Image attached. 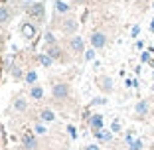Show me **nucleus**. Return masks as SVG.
Instances as JSON below:
<instances>
[{"mask_svg": "<svg viewBox=\"0 0 154 150\" xmlns=\"http://www.w3.org/2000/svg\"><path fill=\"white\" fill-rule=\"evenodd\" d=\"M14 77H16V79H18V77H22V71H20L18 67H14Z\"/></svg>", "mask_w": 154, "mask_h": 150, "instance_id": "obj_27", "label": "nucleus"}, {"mask_svg": "<svg viewBox=\"0 0 154 150\" xmlns=\"http://www.w3.org/2000/svg\"><path fill=\"white\" fill-rule=\"evenodd\" d=\"M45 44H48V46H54V44H57V41H55V36L51 32H45Z\"/></svg>", "mask_w": 154, "mask_h": 150, "instance_id": "obj_20", "label": "nucleus"}, {"mask_svg": "<svg viewBox=\"0 0 154 150\" xmlns=\"http://www.w3.org/2000/svg\"><path fill=\"white\" fill-rule=\"evenodd\" d=\"M61 32L65 34V36H73V34L77 32V20H73V18H67V20H63V22H61Z\"/></svg>", "mask_w": 154, "mask_h": 150, "instance_id": "obj_6", "label": "nucleus"}, {"mask_svg": "<svg viewBox=\"0 0 154 150\" xmlns=\"http://www.w3.org/2000/svg\"><path fill=\"white\" fill-rule=\"evenodd\" d=\"M0 75H2V65H0Z\"/></svg>", "mask_w": 154, "mask_h": 150, "instance_id": "obj_35", "label": "nucleus"}, {"mask_svg": "<svg viewBox=\"0 0 154 150\" xmlns=\"http://www.w3.org/2000/svg\"><path fill=\"white\" fill-rule=\"evenodd\" d=\"M131 150H142V140H132L131 142Z\"/></svg>", "mask_w": 154, "mask_h": 150, "instance_id": "obj_22", "label": "nucleus"}, {"mask_svg": "<svg viewBox=\"0 0 154 150\" xmlns=\"http://www.w3.org/2000/svg\"><path fill=\"white\" fill-rule=\"evenodd\" d=\"M0 2H6V0H0Z\"/></svg>", "mask_w": 154, "mask_h": 150, "instance_id": "obj_36", "label": "nucleus"}, {"mask_svg": "<svg viewBox=\"0 0 154 150\" xmlns=\"http://www.w3.org/2000/svg\"><path fill=\"white\" fill-rule=\"evenodd\" d=\"M71 2H75V4H83L85 0H71Z\"/></svg>", "mask_w": 154, "mask_h": 150, "instance_id": "obj_33", "label": "nucleus"}, {"mask_svg": "<svg viewBox=\"0 0 154 150\" xmlns=\"http://www.w3.org/2000/svg\"><path fill=\"white\" fill-rule=\"evenodd\" d=\"M38 117H40L42 123H51V121H55V113L51 109H42Z\"/></svg>", "mask_w": 154, "mask_h": 150, "instance_id": "obj_12", "label": "nucleus"}, {"mask_svg": "<svg viewBox=\"0 0 154 150\" xmlns=\"http://www.w3.org/2000/svg\"><path fill=\"white\" fill-rule=\"evenodd\" d=\"M28 109V103L24 97H16L14 99V111H18V113H24V111Z\"/></svg>", "mask_w": 154, "mask_h": 150, "instance_id": "obj_13", "label": "nucleus"}, {"mask_svg": "<svg viewBox=\"0 0 154 150\" xmlns=\"http://www.w3.org/2000/svg\"><path fill=\"white\" fill-rule=\"evenodd\" d=\"M107 103V99H103V97H99V99H93L91 101V105H105Z\"/></svg>", "mask_w": 154, "mask_h": 150, "instance_id": "obj_25", "label": "nucleus"}, {"mask_svg": "<svg viewBox=\"0 0 154 150\" xmlns=\"http://www.w3.org/2000/svg\"><path fill=\"white\" fill-rule=\"evenodd\" d=\"M38 61H40L42 65H45V67H50V65L54 63V59H51L48 54H40V55H38Z\"/></svg>", "mask_w": 154, "mask_h": 150, "instance_id": "obj_18", "label": "nucleus"}, {"mask_svg": "<svg viewBox=\"0 0 154 150\" xmlns=\"http://www.w3.org/2000/svg\"><path fill=\"white\" fill-rule=\"evenodd\" d=\"M30 95H32V99L40 101L42 97H44V89H42L40 85H32V87H30Z\"/></svg>", "mask_w": 154, "mask_h": 150, "instance_id": "obj_17", "label": "nucleus"}, {"mask_svg": "<svg viewBox=\"0 0 154 150\" xmlns=\"http://www.w3.org/2000/svg\"><path fill=\"white\" fill-rule=\"evenodd\" d=\"M150 32L154 34V20H152V22H150Z\"/></svg>", "mask_w": 154, "mask_h": 150, "instance_id": "obj_32", "label": "nucleus"}, {"mask_svg": "<svg viewBox=\"0 0 154 150\" xmlns=\"http://www.w3.org/2000/svg\"><path fill=\"white\" fill-rule=\"evenodd\" d=\"M36 132H40V134H42V132H45L44 124H36Z\"/></svg>", "mask_w": 154, "mask_h": 150, "instance_id": "obj_28", "label": "nucleus"}, {"mask_svg": "<svg viewBox=\"0 0 154 150\" xmlns=\"http://www.w3.org/2000/svg\"><path fill=\"white\" fill-rule=\"evenodd\" d=\"M140 61H142V63H148V61H150V51H144V54L140 55Z\"/></svg>", "mask_w": 154, "mask_h": 150, "instance_id": "obj_23", "label": "nucleus"}, {"mask_svg": "<svg viewBox=\"0 0 154 150\" xmlns=\"http://www.w3.org/2000/svg\"><path fill=\"white\" fill-rule=\"evenodd\" d=\"M10 20H12V10L6 4H2L0 6V24H8Z\"/></svg>", "mask_w": 154, "mask_h": 150, "instance_id": "obj_11", "label": "nucleus"}, {"mask_svg": "<svg viewBox=\"0 0 154 150\" xmlns=\"http://www.w3.org/2000/svg\"><path fill=\"white\" fill-rule=\"evenodd\" d=\"M28 4H34V2H38V0H26Z\"/></svg>", "mask_w": 154, "mask_h": 150, "instance_id": "obj_34", "label": "nucleus"}, {"mask_svg": "<svg viewBox=\"0 0 154 150\" xmlns=\"http://www.w3.org/2000/svg\"><path fill=\"white\" fill-rule=\"evenodd\" d=\"M85 150H99V146L97 144H89V146H85Z\"/></svg>", "mask_w": 154, "mask_h": 150, "instance_id": "obj_29", "label": "nucleus"}, {"mask_svg": "<svg viewBox=\"0 0 154 150\" xmlns=\"http://www.w3.org/2000/svg\"><path fill=\"white\" fill-rule=\"evenodd\" d=\"M97 87H99V91L107 93V95L115 91V83L109 75H99V77H97Z\"/></svg>", "mask_w": 154, "mask_h": 150, "instance_id": "obj_3", "label": "nucleus"}, {"mask_svg": "<svg viewBox=\"0 0 154 150\" xmlns=\"http://www.w3.org/2000/svg\"><path fill=\"white\" fill-rule=\"evenodd\" d=\"M20 32H22V36L26 38V40H32L38 32V26L34 22H24L22 26H20Z\"/></svg>", "mask_w": 154, "mask_h": 150, "instance_id": "obj_7", "label": "nucleus"}, {"mask_svg": "<svg viewBox=\"0 0 154 150\" xmlns=\"http://www.w3.org/2000/svg\"><path fill=\"white\" fill-rule=\"evenodd\" d=\"M69 93H71V87H69L67 83H55V85L51 87V97H54L55 101H63V99H67Z\"/></svg>", "mask_w": 154, "mask_h": 150, "instance_id": "obj_2", "label": "nucleus"}, {"mask_svg": "<svg viewBox=\"0 0 154 150\" xmlns=\"http://www.w3.org/2000/svg\"><path fill=\"white\" fill-rule=\"evenodd\" d=\"M132 140H134V138H132V134H131V132H128V134H127V142H128V144H131Z\"/></svg>", "mask_w": 154, "mask_h": 150, "instance_id": "obj_31", "label": "nucleus"}, {"mask_svg": "<svg viewBox=\"0 0 154 150\" xmlns=\"http://www.w3.org/2000/svg\"><path fill=\"white\" fill-rule=\"evenodd\" d=\"M69 10L71 8H69L67 2H63V0H55V12L57 14H67Z\"/></svg>", "mask_w": 154, "mask_h": 150, "instance_id": "obj_16", "label": "nucleus"}, {"mask_svg": "<svg viewBox=\"0 0 154 150\" xmlns=\"http://www.w3.org/2000/svg\"><path fill=\"white\" fill-rule=\"evenodd\" d=\"M85 59H87V61H93V59H95V47L85 50Z\"/></svg>", "mask_w": 154, "mask_h": 150, "instance_id": "obj_21", "label": "nucleus"}, {"mask_svg": "<svg viewBox=\"0 0 154 150\" xmlns=\"http://www.w3.org/2000/svg\"><path fill=\"white\" fill-rule=\"evenodd\" d=\"M138 32H140V28H138V26L132 28V36H138Z\"/></svg>", "mask_w": 154, "mask_h": 150, "instance_id": "obj_30", "label": "nucleus"}, {"mask_svg": "<svg viewBox=\"0 0 154 150\" xmlns=\"http://www.w3.org/2000/svg\"><path fill=\"white\" fill-rule=\"evenodd\" d=\"M67 130H69V134H71V138H75V136H77V132H75V127H71V124H69V127H67Z\"/></svg>", "mask_w": 154, "mask_h": 150, "instance_id": "obj_26", "label": "nucleus"}, {"mask_svg": "<svg viewBox=\"0 0 154 150\" xmlns=\"http://www.w3.org/2000/svg\"><path fill=\"white\" fill-rule=\"evenodd\" d=\"M67 44H69V47H71V51H75V54H83V51H85V41H83V38H79V36L71 38Z\"/></svg>", "mask_w": 154, "mask_h": 150, "instance_id": "obj_8", "label": "nucleus"}, {"mask_svg": "<svg viewBox=\"0 0 154 150\" xmlns=\"http://www.w3.org/2000/svg\"><path fill=\"white\" fill-rule=\"evenodd\" d=\"M103 117L101 115H91V118H89V127H91V130L93 132H97V130H101L103 128Z\"/></svg>", "mask_w": 154, "mask_h": 150, "instance_id": "obj_10", "label": "nucleus"}, {"mask_svg": "<svg viewBox=\"0 0 154 150\" xmlns=\"http://www.w3.org/2000/svg\"><path fill=\"white\" fill-rule=\"evenodd\" d=\"M36 81H38V71H34V69H32V71H28V73H26V83L34 85Z\"/></svg>", "mask_w": 154, "mask_h": 150, "instance_id": "obj_19", "label": "nucleus"}, {"mask_svg": "<svg viewBox=\"0 0 154 150\" xmlns=\"http://www.w3.org/2000/svg\"><path fill=\"white\" fill-rule=\"evenodd\" d=\"M111 130H113V132H119V130H121V124H119V121H113V124H111Z\"/></svg>", "mask_w": 154, "mask_h": 150, "instance_id": "obj_24", "label": "nucleus"}, {"mask_svg": "<svg viewBox=\"0 0 154 150\" xmlns=\"http://www.w3.org/2000/svg\"><path fill=\"white\" fill-rule=\"evenodd\" d=\"M95 138H97L99 142H109L111 138H113V134H111L109 130H103V128H101V130L95 132Z\"/></svg>", "mask_w": 154, "mask_h": 150, "instance_id": "obj_15", "label": "nucleus"}, {"mask_svg": "<svg viewBox=\"0 0 154 150\" xmlns=\"http://www.w3.org/2000/svg\"><path fill=\"white\" fill-rule=\"evenodd\" d=\"M105 46H107V36L103 32H93V36H91V47L103 50Z\"/></svg>", "mask_w": 154, "mask_h": 150, "instance_id": "obj_5", "label": "nucleus"}, {"mask_svg": "<svg viewBox=\"0 0 154 150\" xmlns=\"http://www.w3.org/2000/svg\"><path fill=\"white\" fill-rule=\"evenodd\" d=\"M148 111H150V103L148 101H140V103L136 105V115H138V117H144Z\"/></svg>", "mask_w": 154, "mask_h": 150, "instance_id": "obj_14", "label": "nucleus"}, {"mask_svg": "<svg viewBox=\"0 0 154 150\" xmlns=\"http://www.w3.org/2000/svg\"><path fill=\"white\" fill-rule=\"evenodd\" d=\"M22 144H24V148H26V150H36L38 148V140H36V136H34L32 132H24Z\"/></svg>", "mask_w": 154, "mask_h": 150, "instance_id": "obj_9", "label": "nucleus"}, {"mask_svg": "<svg viewBox=\"0 0 154 150\" xmlns=\"http://www.w3.org/2000/svg\"><path fill=\"white\" fill-rule=\"evenodd\" d=\"M152 77H154V75H152Z\"/></svg>", "mask_w": 154, "mask_h": 150, "instance_id": "obj_37", "label": "nucleus"}, {"mask_svg": "<svg viewBox=\"0 0 154 150\" xmlns=\"http://www.w3.org/2000/svg\"><path fill=\"white\" fill-rule=\"evenodd\" d=\"M48 55H50L54 61H61V63H65V61H67L65 54L61 51V47H59L57 44H54V46H48Z\"/></svg>", "mask_w": 154, "mask_h": 150, "instance_id": "obj_4", "label": "nucleus"}, {"mask_svg": "<svg viewBox=\"0 0 154 150\" xmlns=\"http://www.w3.org/2000/svg\"><path fill=\"white\" fill-rule=\"evenodd\" d=\"M26 14L34 20V22H42V20L45 18V6L42 4V2H34V4H28Z\"/></svg>", "mask_w": 154, "mask_h": 150, "instance_id": "obj_1", "label": "nucleus"}]
</instances>
